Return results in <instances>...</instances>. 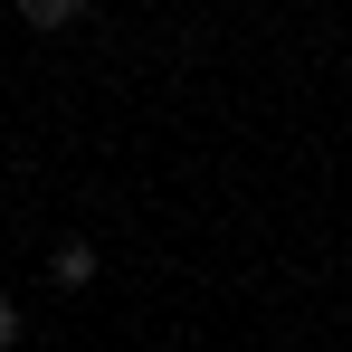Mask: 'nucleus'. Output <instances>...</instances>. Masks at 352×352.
I'll return each instance as SVG.
<instances>
[{"instance_id": "2", "label": "nucleus", "mask_w": 352, "mask_h": 352, "mask_svg": "<svg viewBox=\"0 0 352 352\" xmlns=\"http://www.w3.org/2000/svg\"><path fill=\"white\" fill-rule=\"evenodd\" d=\"M29 29H76V0H29Z\"/></svg>"}, {"instance_id": "1", "label": "nucleus", "mask_w": 352, "mask_h": 352, "mask_svg": "<svg viewBox=\"0 0 352 352\" xmlns=\"http://www.w3.org/2000/svg\"><path fill=\"white\" fill-rule=\"evenodd\" d=\"M48 276H58V286H86V276H96V248H86V238H67L58 257H48Z\"/></svg>"}, {"instance_id": "3", "label": "nucleus", "mask_w": 352, "mask_h": 352, "mask_svg": "<svg viewBox=\"0 0 352 352\" xmlns=\"http://www.w3.org/2000/svg\"><path fill=\"white\" fill-rule=\"evenodd\" d=\"M19 343V305H10V295H0V352Z\"/></svg>"}]
</instances>
